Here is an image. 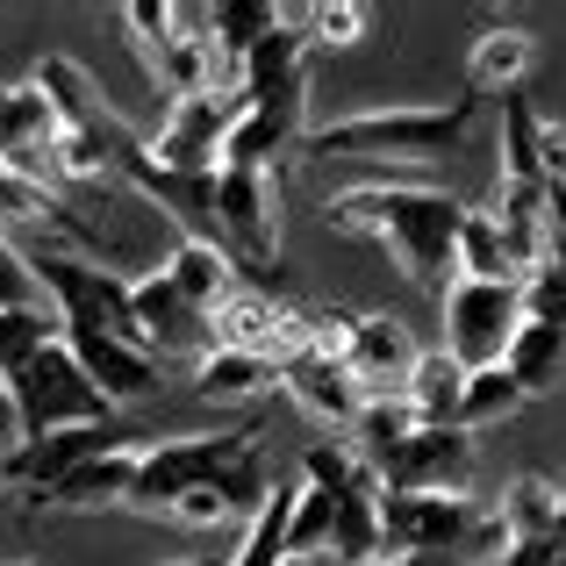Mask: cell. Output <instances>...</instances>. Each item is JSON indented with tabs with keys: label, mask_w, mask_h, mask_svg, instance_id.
Instances as JSON below:
<instances>
[{
	"label": "cell",
	"mask_w": 566,
	"mask_h": 566,
	"mask_svg": "<svg viewBox=\"0 0 566 566\" xmlns=\"http://www.w3.org/2000/svg\"><path fill=\"white\" fill-rule=\"evenodd\" d=\"M43 280H36V259H22V251L0 237V308H43L36 302Z\"/></svg>",
	"instance_id": "32"
},
{
	"label": "cell",
	"mask_w": 566,
	"mask_h": 566,
	"mask_svg": "<svg viewBox=\"0 0 566 566\" xmlns=\"http://www.w3.org/2000/svg\"><path fill=\"white\" fill-rule=\"evenodd\" d=\"M216 244L244 273L273 280V265H280V172L216 166Z\"/></svg>",
	"instance_id": "6"
},
{
	"label": "cell",
	"mask_w": 566,
	"mask_h": 566,
	"mask_svg": "<svg viewBox=\"0 0 566 566\" xmlns=\"http://www.w3.org/2000/svg\"><path fill=\"white\" fill-rule=\"evenodd\" d=\"M193 395L216 401V409H230V401H259L280 387V366L265 359H244V352H208V359H193Z\"/></svg>",
	"instance_id": "23"
},
{
	"label": "cell",
	"mask_w": 566,
	"mask_h": 566,
	"mask_svg": "<svg viewBox=\"0 0 566 566\" xmlns=\"http://www.w3.org/2000/svg\"><path fill=\"white\" fill-rule=\"evenodd\" d=\"M545 244L553 259H566V187H545Z\"/></svg>",
	"instance_id": "34"
},
{
	"label": "cell",
	"mask_w": 566,
	"mask_h": 566,
	"mask_svg": "<svg viewBox=\"0 0 566 566\" xmlns=\"http://www.w3.org/2000/svg\"><path fill=\"white\" fill-rule=\"evenodd\" d=\"M158 273H166L172 287H180L187 302L201 308V316H216L222 302H237V294H244V265H237L230 251L216 244V237H187V230H180V244L166 251V265H158Z\"/></svg>",
	"instance_id": "17"
},
{
	"label": "cell",
	"mask_w": 566,
	"mask_h": 566,
	"mask_svg": "<svg viewBox=\"0 0 566 566\" xmlns=\"http://www.w3.org/2000/svg\"><path fill=\"white\" fill-rule=\"evenodd\" d=\"M43 345H57V316L51 308H0V387L22 374Z\"/></svg>",
	"instance_id": "28"
},
{
	"label": "cell",
	"mask_w": 566,
	"mask_h": 566,
	"mask_svg": "<svg viewBox=\"0 0 566 566\" xmlns=\"http://www.w3.org/2000/svg\"><path fill=\"white\" fill-rule=\"evenodd\" d=\"M459 280H524L488 208H473V216H467V230H459Z\"/></svg>",
	"instance_id": "27"
},
{
	"label": "cell",
	"mask_w": 566,
	"mask_h": 566,
	"mask_svg": "<svg viewBox=\"0 0 566 566\" xmlns=\"http://www.w3.org/2000/svg\"><path fill=\"white\" fill-rule=\"evenodd\" d=\"M8 488H14V452L0 444V495H8Z\"/></svg>",
	"instance_id": "37"
},
{
	"label": "cell",
	"mask_w": 566,
	"mask_h": 566,
	"mask_svg": "<svg viewBox=\"0 0 566 566\" xmlns=\"http://www.w3.org/2000/svg\"><path fill=\"white\" fill-rule=\"evenodd\" d=\"M166 566H230V553H193V559H166Z\"/></svg>",
	"instance_id": "36"
},
{
	"label": "cell",
	"mask_w": 566,
	"mask_h": 566,
	"mask_svg": "<svg viewBox=\"0 0 566 566\" xmlns=\"http://www.w3.org/2000/svg\"><path fill=\"white\" fill-rule=\"evenodd\" d=\"M129 294H137V337H144V352H151L158 366H166V359H187L193 366V359L216 352V316H201V308H193L187 294L158 273V265Z\"/></svg>",
	"instance_id": "12"
},
{
	"label": "cell",
	"mask_w": 566,
	"mask_h": 566,
	"mask_svg": "<svg viewBox=\"0 0 566 566\" xmlns=\"http://www.w3.org/2000/svg\"><path fill=\"white\" fill-rule=\"evenodd\" d=\"M366 22H374V14H366L359 0H323V8H302L308 43H331V51H352V43L366 36Z\"/></svg>",
	"instance_id": "30"
},
{
	"label": "cell",
	"mask_w": 566,
	"mask_h": 566,
	"mask_svg": "<svg viewBox=\"0 0 566 566\" xmlns=\"http://www.w3.org/2000/svg\"><path fill=\"white\" fill-rule=\"evenodd\" d=\"M14 566H43V559H14Z\"/></svg>",
	"instance_id": "39"
},
{
	"label": "cell",
	"mask_w": 566,
	"mask_h": 566,
	"mask_svg": "<svg viewBox=\"0 0 566 566\" xmlns=\"http://www.w3.org/2000/svg\"><path fill=\"white\" fill-rule=\"evenodd\" d=\"M8 401H14V444H43L57 430H115V401L94 387L72 345H43L22 374L8 380Z\"/></svg>",
	"instance_id": "3"
},
{
	"label": "cell",
	"mask_w": 566,
	"mask_h": 566,
	"mask_svg": "<svg viewBox=\"0 0 566 566\" xmlns=\"http://www.w3.org/2000/svg\"><path fill=\"white\" fill-rule=\"evenodd\" d=\"M481 524L473 495H380V545L423 566H452Z\"/></svg>",
	"instance_id": "7"
},
{
	"label": "cell",
	"mask_w": 566,
	"mask_h": 566,
	"mask_svg": "<svg viewBox=\"0 0 566 566\" xmlns=\"http://www.w3.org/2000/svg\"><path fill=\"white\" fill-rule=\"evenodd\" d=\"M265 444L259 423H237V430H172V438L144 444V467H137V488H129V510L137 516H172L187 495L216 488L237 459H251Z\"/></svg>",
	"instance_id": "4"
},
{
	"label": "cell",
	"mask_w": 566,
	"mask_h": 566,
	"mask_svg": "<svg viewBox=\"0 0 566 566\" xmlns=\"http://www.w3.org/2000/svg\"><path fill=\"white\" fill-rule=\"evenodd\" d=\"M488 216H495V230H502V244H510L516 273H538V265L553 259V244H545V187L495 180V193H488Z\"/></svg>",
	"instance_id": "20"
},
{
	"label": "cell",
	"mask_w": 566,
	"mask_h": 566,
	"mask_svg": "<svg viewBox=\"0 0 566 566\" xmlns=\"http://www.w3.org/2000/svg\"><path fill=\"white\" fill-rule=\"evenodd\" d=\"M467 366L452 359V352H423V359H416V374H409V409L423 416L430 430H459V409H467Z\"/></svg>",
	"instance_id": "22"
},
{
	"label": "cell",
	"mask_w": 566,
	"mask_h": 566,
	"mask_svg": "<svg viewBox=\"0 0 566 566\" xmlns=\"http://www.w3.org/2000/svg\"><path fill=\"white\" fill-rule=\"evenodd\" d=\"M280 395L294 401V409L308 416V423H323V430H337V438H352V423H359V409H366V395H359V380L345 374L337 359H287L280 366Z\"/></svg>",
	"instance_id": "15"
},
{
	"label": "cell",
	"mask_w": 566,
	"mask_h": 566,
	"mask_svg": "<svg viewBox=\"0 0 566 566\" xmlns=\"http://www.w3.org/2000/svg\"><path fill=\"white\" fill-rule=\"evenodd\" d=\"M495 516H502V531H510V545H545V538L566 531V488L545 481V473H516L495 495Z\"/></svg>",
	"instance_id": "19"
},
{
	"label": "cell",
	"mask_w": 566,
	"mask_h": 566,
	"mask_svg": "<svg viewBox=\"0 0 566 566\" xmlns=\"http://www.w3.org/2000/svg\"><path fill=\"white\" fill-rule=\"evenodd\" d=\"M538 137H545V115L531 108L524 94L502 101V166L495 180H516V187H545V158H538Z\"/></svg>",
	"instance_id": "25"
},
{
	"label": "cell",
	"mask_w": 566,
	"mask_h": 566,
	"mask_svg": "<svg viewBox=\"0 0 566 566\" xmlns=\"http://www.w3.org/2000/svg\"><path fill=\"white\" fill-rule=\"evenodd\" d=\"M115 22H123V43L137 51L144 80H158V57H166L172 36H180V8H172V0H129Z\"/></svg>",
	"instance_id": "26"
},
{
	"label": "cell",
	"mask_w": 566,
	"mask_h": 566,
	"mask_svg": "<svg viewBox=\"0 0 566 566\" xmlns=\"http://www.w3.org/2000/svg\"><path fill=\"white\" fill-rule=\"evenodd\" d=\"M502 374L524 387V395H553L559 374H566V331L524 316V331H516V345H510V359H502Z\"/></svg>",
	"instance_id": "24"
},
{
	"label": "cell",
	"mask_w": 566,
	"mask_h": 566,
	"mask_svg": "<svg viewBox=\"0 0 566 566\" xmlns=\"http://www.w3.org/2000/svg\"><path fill=\"white\" fill-rule=\"evenodd\" d=\"M216 352H244V359L287 366L308 352V308L280 302L273 287H244L237 302L216 308Z\"/></svg>",
	"instance_id": "8"
},
{
	"label": "cell",
	"mask_w": 566,
	"mask_h": 566,
	"mask_svg": "<svg viewBox=\"0 0 566 566\" xmlns=\"http://www.w3.org/2000/svg\"><path fill=\"white\" fill-rule=\"evenodd\" d=\"M57 337L72 345V359L94 374V387L115 401V409L158 395V359L144 345H129V337H101V331H57Z\"/></svg>",
	"instance_id": "16"
},
{
	"label": "cell",
	"mask_w": 566,
	"mask_h": 566,
	"mask_svg": "<svg viewBox=\"0 0 566 566\" xmlns=\"http://www.w3.org/2000/svg\"><path fill=\"white\" fill-rule=\"evenodd\" d=\"M524 316L566 331V259H545L538 273H524Z\"/></svg>",
	"instance_id": "31"
},
{
	"label": "cell",
	"mask_w": 566,
	"mask_h": 566,
	"mask_svg": "<svg viewBox=\"0 0 566 566\" xmlns=\"http://www.w3.org/2000/svg\"><path fill=\"white\" fill-rule=\"evenodd\" d=\"M538 158H545V187H566V123H553V115H545Z\"/></svg>",
	"instance_id": "33"
},
{
	"label": "cell",
	"mask_w": 566,
	"mask_h": 566,
	"mask_svg": "<svg viewBox=\"0 0 566 566\" xmlns=\"http://www.w3.org/2000/svg\"><path fill=\"white\" fill-rule=\"evenodd\" d=\"M481 101H416V108H352L331 123H308L302 151L316 158H387V166H444L473 144Z\"/></svg>",
	"instance_id": "2"
},
{
	"label": "cell",
	"mask_w": 566,
	"mask_h": 566,
	"mask_svg": "<svg viewBox=\"0 0 566 566\" xmlns=\"http://www.w3.org/2000/svg\"><path fill=\"white\" fill-rule=\"evenodd\" d=\"M473 208L444 187H416V180H366L323 201V222L352 237H374L395 251V265L409 273V287H423L430 302H444L459 280V230Z\"/></svg>",
	"instance_id": "1"
},
{
	"label": "cell",
	"mask_w": 566,
	"mask_h": 566,
	"mask_svg": "<svg viewBox=\"0 0 566 566\" xmlns=\"http://www.w3.org/2000/svg\"><path fill=\"white\" fill-rule=\"evenodd\" d=\"M57 144H65V123H57L51 94L36 80H0V166L29 187H51Z\"/></svg>",
	"instance_id": "10"
},
{
	"label": "cell",
	"mask_w": 566,
	"mask_h": 566,
	"mask_svg": "<svg viewBox=\"0 0 566 566\" xmlns=\"http://www.w3.org/2000/svg\"><path fill=\"white\" fill-rule=\"evenodd\" d=\"M416 337L401 316H359V331H352V352H345V374L359 380L366 401L380 395H409V374H416Z\"/></svg>",
	"instance_id": "14"
},
{
	"label": "cell",
	"mask_w": 566,
	"mask_h": 566,
	"mask_svg": "<svg viewBox=\"0 0 566 566\" xmlns=\"http://www.w3.org/2000/svg\"><path fill=\"white\" fill-rule=\"evenodd\" d=\"M531 65H538V36H531L524 22H488L481 36H473V51H467V94L473 101L481 94L510 101L516 86L531 80Z\"/></svg>",
	"instance_id": "18"
},
{
	"label": "cell",
	"mask_w": 566,
	"mask_h": 566,
	"mask_svg": "<svg viewBox=\"0 0 566 566\" xmlns=\"http://www.w3.org/2000/svg\"><path fill=\"white\" fill-rule=\"evenodd\" d=\"M438 316H444L438 345L452 352L467 374H488V366L510 359L516 331H524V280H452Z\"/></svg>",
	"instance_id": "5"
},
{
	"label": "cell",
	"mask_w": 566,
	"mask_h": 566,
	"mask_svg": "<svg viewBox=\"0 0 566 566\" xmlns=\"http://www.w3.org/2000/svg\"><path fill=\"white\" fill-rule=\"evenodd\" d=\"M237 115H244V94H187V101H166L158 115V137H151V158L166 172H216L222 166V144H230Z\"/></svg>",
	"instance_id": "11"
},
{
	"label": "cell",
	"mask_w": 566,
	"mask_h": 566,
	"mask_svg": "<svg viewBox=\"0 0 566 566\" xmlns=\"http://www.w3.org/2000/svg\"><path fill=\"white\" fill-rule=\"evenodd\" d=\"M144 444H108L86 467H72L65 481H51L43 495H29V516H94V510H129V488H137Z\"/></svg>",
	"instance_id": "13"
},
{
	"label": "cell",
	"mask_w": 566,
	"mask_h": 566,
	"mask_svg": "<svg viewBox=\"0 0 566 566\" xmlns=\"http://www.w3.org/2000/svg\"><path fill=\"white\" fill-rule=\"evenodd\" d=\"M108 444H123L115 430H57V438L43 444H14V481L29 488V495H43L51 481H65L72 467H86L94 452H108Z\"/></svg>",
	"instance_id": "21"
},
{
	"label": "cell",
	"mask_w": 566,
	"mask_h": 566,
	"mask_svg": "<svg viewBox=\"0 0 566 566\" xmlns=\"http://www.w3.org/2000/svg\"><path fill=\"white\" fill-rule=\"evenodd\" d=\"M524 401H531L524 387L502 374V366H488V374H473V380H467V409H459V430L473 438V430H488V423H510Z\"/></svg>",
	"instance_id": "29"
},
{
	"label": "cell",
	"mask_w": 566,
	"mask_h": 566,
	"mask_svg": "<svg viewBox=\"0 0 566 566\" xmlns=\"http://www.w3.org/2000/svg\"><path fill=\"white\" fill-rule=\"evenodd\" d=\"M380 495H467L473 481V438L467 430H409L387 459H374Z\"/></svg>",
	"instance_id": "9"
},
{
	"label": "cell",
	"mask_w": 566,
	"mask_h": 566,
	"mask_svg": "<svg viewBox=\"0 0 566 566\" xmlns=\"http://www.w3.org/2000/svg\"><path fill=\"white\" fill-rule=\"evenodd\" d=\"M366 566H423V559H401V553H380V559H366Z\"/></svg>",
	"instance_id": "38"
},
{
	"label": "cell",
	"mask_w": 566,
	"mask_h": 566,
	"mask_svg": "<svg viewBox=\"0 0 566 566\" xmlns=\"http://www.w3.org/2000/svg\"><path fill=\"white\" fill-rule=\"evenodd\" d=\"M0 444L14 452V401H8V387H0Z\"/></svg>",
	"instance_id": "35"
}]
</instances>
